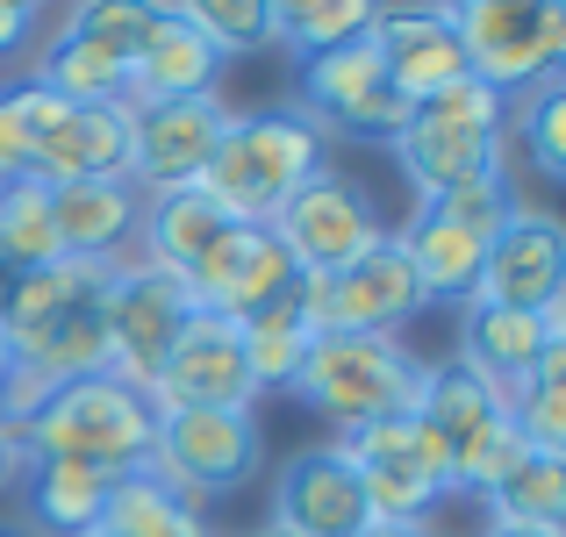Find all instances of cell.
Wrapping results in <instances>:
<instances>
[{"label": "cell", "instance_id": "6", "mask_svg": "<svg viewBox=\"0 0 566 537\" xmlns=\"http://www.w3.org/2000/svg\"><path fill=\"white\" fill-rule=\"evenodd\" d=\"M144 466L172 495H187L193 509L230 502L265 466V423H259V409H172V415H158V438Z\"/></svg>", "mask_w": 566, "mask_h": 537}, {"label": "cell", "instance_id": "9", "mask_svg": "<svg viewBox=\"0 0 566 537\" xmlns=\"http://www.w3.org/2000/svg\"><path fill=\"white\" fill-rule=\"evenodd\" d=\"M265 230L287 244V259H294V273H337V265H352V259H366L374 244H387V208L374 201V187L366 179H352V172H337V166H323V172H308L302 187L280 201V215L265 222Z\"/></svg>", "mask_w": 566, "mask_h": 537}, {"label": "cell", "instance_id": "10", "mask_svg": "<svg viewBox=\"0 0 566 537\" xmlns=\"http://www.w3.org/2000/svg\"><path fill=\"white\" fill-rule=\"evenodd\" d=\"M337 444H345V459H352V473H359L380 524L430 530V516L452 502V452L416 415H387V423H366Z\"/></svg>", "mask_w": 566, "mask_h": 537}, {"label": "cell", "instance_id": "25", "mask_svg": "<svg viewBox=\"0 0 566 537\" xmlns=\"http://www.w3.org/2000/svg\"><path fill=\"white\" fill-rule=\"evenodd\" d=\"M553 351V337H545L538 316H524V308H495V302H459V351L473 372H488V380L510 394V387H524L531 372H538V358Z\"/></svg>", "mask_w": 566, "mask_h": 537}, {"label": "cell", "instance_id": "21", "mask_svg": "<svg viewBox=\"0 0 566 537\" xmlns=\"http://www.w3.org/2000/svg\"><path fill=\"white\" fill-rule=\"evenodd\" d=\"M137 215L144 193L129 179H72L51 187V222H57V251L65 259H129L137 251Z\"/></svg>", "mask_w": 566, "mask_h": 537}, {"label": "cell", "instance_id": "33", "mask_svg": "<svg viewBox=\"0 0 566 537\" xmlns=\"http://www.w3.org/2000/svg\"><path fill=\"white\" fill-rule=\"evenodd\" d=\"M510 423L538 459H566V345L545 351L524 387H510Z\"/></svg>", "mask_w": 566, "mask_h": 537}, {"label": "cell", "instance_id": "36", "mask_svg": "<svg viewBox=\"0 0 566 537\" xmlns=\"http://www.w3.org/2000/svg\"><path fill=\"white\" fill-rule=\"evenodd\" d=\"M43 43V8L36 0H0V65L29 57Z\"/></svg>", "mask_w": 566, "mask_h": 537}, {"label": "cell", "instance_id": "41", "mask_svg": "<svg viewBox=\"0 0 566 537\" xmlns=\"http://www.w3.org/2000/svg\"><path fill=\"white\" fill-rule=\"evenodd\" d=\"M8 287H14V273H8V265H0V308H8Z\"/></svg>", "mask_w": 566, "mask_h": 537}, {"label": "cell", "instance_id": "19", "mask_svg": "<svg viewBox=\"0 0 566 537\" xmlns=\"http://www.w3.org/2000/svg\"><path fill=\"white\" fill-rule=\"evenodd\" d=\"M366 43L380 51L387 86H395L401 101H430V94H444L452 80H467L452 8H374Z\"/></svg>", "mask_w": 566, "mask_h": 537}, {"label": "cell", "instance_id": "1", "mask_svg": "<svg viewBox=\"0 0 566 537\" xmlns=\"http://www.w3.org/2000/svg\"><path fill=\"white\" fill-rule=\"evenodd\" d=\"M108 259H51L8 287L0 330L29 380L65 387L108 372Z\"/></svg>", "mask_w": 566, "mask_h": 537}, {"label": "cell", "instance_id": "23", "mask_svg": "<svg viewBox=\"0 0 566 537\" xmlns=\"http://www.w3.org/2000/svg\"><path fill=\"white\" fill-rule=\"evenodd\" d=\"M108 466H86V459H29L14 495H22V530L36 537H80L101 530V509H108Z\"/></svg>", "mask_w": 566, "mask_h": 537}, {"label": "cell", "instance_id": "31", "mask_svg": "<svg viewBox=\"0 0 566 537\" xmlns=\"http://www.w3.org/2000/svg\"><path fill=\"white\" fill-rule=\"evenodd\" d=\"M51 259H65L57 251V222H51V187L43 179H8L0 187V265L22 280Z\"/></svg>", "mask_w": 566, "mask_h": 537}, {"label": "cell", "instance_id": "38", "mask_svg": "<svg viewBox=\"0 0 566 537\" xmlns=\"http://www.w3.org/2000/svg\"><path fill=\"white\" fill-rule=\"evenodd\" d=\"M14 372H22V358H14L8 330H0V409H8V387H14Z\"/></svg>", "mask_w": 566, "mask_h": 537}, {"label": "cell", "instance_id": "40", "mask_svg": "<svg viewBox=\"0 0 566 537\" xmlns=\"http://www.w3.org/2000/svg\"><path fill=\"white\" fill-rule=\"evenodd\" d=\"M481 537H545V530H510V524H488Z\"/></svg>", "mask_w": 566, "mask_h": 537}, {"label": "cell", "instance_id": "15", "mask_svg": "<svg viewBox=\"0 0 566 537\" xmlns=\"http://www.w3.org/2000/svg\"><path fill=\"white\" fill-rule=\"evenodd\" d=\"M151 409L172 415V409H259V380L244 366V337H237L230 316H208L193 308L180 345L166 351L151 380Z\"/></svg>", "mask_w": 566, "mask_h": 537}, {"label": "cell", "instance_id": "12", "mask_svg": "<svg viewBox=\"0 0 566 537\" xmlns=\"http://www.w3.org/2000/svg\"><path fill=\"white\" fill-rule=\"evenodd\" d=\"M294 108L323 129V144H380L387 151L401 115H409V101L387 86V65H380L374 43L352 36L323 57H302V72H294Z\"/></svg>", "mask_w": 566, "mask_h": 537}, {"label": "cell", "instance_id": "4", "mask_svg": "<svg viewBox=\"0 0 566 537\" xmlns=\"http://www.w3.org/2000/svg\"><path fill=\"white\" fill-rule=\"evenodd\" d=\"M387 151H395L416 201H430V193L459 187L473 172L510 166V101L481 80H452L444 94L409 101V115H401Z\"/></svg>", "mask_w": 566, "mask_h": 537}, {"label": "cell", "instance_id": "3", "mask_svg": "<svg viewBox=\"0 0 566 537\" xmlns=\"http://www.w3.org/2000/svg\"><path fill=\"white\" fill-rule=\"evenodd\" d=\"M14 438H22V459H86V466L129 473L151 459L158 409L144 387L115 380V372H86V380L51 387L14 423Z\"/></svg>", "mask_w": 566, "mask_h": 537}, {"label": "cell", "instance_id": "34", "mask_svg": "<svg viewBox=\"0 0 566 537\" xmlns=\"http://www.w3.org/2000/svg\"><path fill=\"white\" fill-rule=\"evenodd\" d=\"M187 22L201 29V43L230 65V57L273 51V0H187Z\"/></svg>", "mask_w": 566, "mask_h": 537}, {"label": "cell", "instance_id": "39", "mask_svg": "<svg viewBox=\"0 0 566 537\" xmlns=\"http://www.w3.org/2000/svg\"><path fill=\"white\" fill-rule=\"evenodd\" d=\"M359 537H438V530H416V524H374V530H359Z\"/></svg>", "mask_w": 566, "mask_h": 537}, {"label": "cell", "instance_id": "7", "mask_svg": "<svg viewBox=\"0 0 566 537\" xmlns=\"http://www.w3.org/2000/svg\"><path fill=\"white\" fill-rule=\"evenodd\" d=\"M144 0H86L72 8L51 36L36 43V65L29 80L43 94L72 101V108H108V101H129V51L144 36Z\"/></svg>", "mask_w": 566, "mask_h": 537}, {"label": "cell", "instance_id": "44", "mask_svg": "<svg viewBox=\"0 0 566 537\" xmlns=\"http://www.w3.org/2000/svg\"><path fill=\"white\" fill-rule=\"evenodd\" d=\"M216 537H222V530H216ZM259 537H265V530H259Z\"/></svg>", "mask_w": 566, "mask_h": 537}, {"label": "cell", "instance_id": "11", "mask_svg": "<svg viewBox=\"0 0 566 537\" xmlns=\"http://www.w3.org/2000/svg\"><path fill=\"white\" fill-rule=\"evenodd\" d=\"M294 302H302V316L337 337H401L416 316L430 308L423 280H416L409 251L387 236V244H374L366 259L337 265V273H308L302 287H294Z\"/></svg>", "mask_w": 566, "mask_h": 537}, {"label": "cell", "instance_id": "27", "mask_svg": "<svg viewBox=\"0 0 566 537\" xmlns=\"http://www.w3.org/2000/svg\"><path fill=\"white\" fill-rule=\"evenodd\" d=\"M101 530H108V537H216L208 509H193L187 495H172L151 466L115 473L108 509H101Z\"/></svg>", "mask_w": 566, "mask_h": 537}, {"label": "cell", "instance_id": "28", "mask_svg": "<svg viewBox=\"0 0 566 537\" xmlns=\"http://www.w3.org/2000/svg\"><path fill=\"white\" fill-rule=\"evenodd\" d=\"M237 337H244V366H251V380H259V394H294V372H302L308 345H316V323L302 316V302L287 294V302L244 316Z\"/></svg>", "mask_w": 566, "mask_h": 537}, {"label": "cell", "instance_id": "22", "mask_svg": "<svg viewBox=\"0 0 566 537\" xmlns=\"http://www.w3.org/2000/svg\"><path fill=\"white\" fill-rule=\"evenodd\" d=\"M36 179L72 187V179H129V101L108 108H65L36 137Z\"/></svg>", "mask_w": 566, "mask_h": 537}, {"label": "cell", "instance_id": "17", "mask_svg": "<svg viewBox=\"0 0 566 537\" xmlns=\"http://www.w3.org/2000/svg\"><path fill=\"white\" fill-rule=\"evenodd\" d=\"M237 108H222V94L201 101H151L129 108V187L137 193H166V187H193L208 166V151L222 144Z\"/></svg>", "mask_w": 566, "mask_h": 537}, {"label": "cell", "instance_id": "16", "mask_svg": "<svg viewBox=\"0 0 566 537\" xmlns=\"http://www.w3.org/2000/svg\"><path fill=\"white\" fill-rule=\"evenodd\" d=\"M187 287H193V308L244 323V316H259V308L287 302V294L302 287V273H294L287 244H280L265 222H230V230L208 244V259L187 273Z\"/></svg>", "mask_w": 566, "mask_h": 537}, {"label": "cell", "instance_id": "32", "mask_svg": "<svg viewBox=\"0 0 566 537\" xmlns=\"http://www.w3.org/2000/svg\"><path fill=\"white\" fill-rule=\"evenodd\" d=\"M510 144L531 158L538 179H566V72L524 86L510 101Z\"/></svg>", "mask_w": 566, "mask_h": 537}, {"label": "cell", "instance_id": "14", "mask_svg": "<svg viewBox=\"0 0 566 537\" xmlns=\"http://www.w3.org/2000/svg\"><path fill=\"white\" fill-rule=\"evenodd\" d=\"M374 502H366L359 473H352L345 444H302V452L280 459L273 481V516H265V537H359L374 530Z\"/></svg>", "mask_w": 566, "mask_h": 537}, {"label": "cell", "instance_id": "42", "mask_svg": "<svg viewBox=\"0 0 566 537\" xmlns=\"http://www.w3.org/2000/svg\"><path fill=\"white\" fill-rule=\"evenodd\" d=\"M0 537H36V530H22V524H0Z\"/></svg>", "mask_w": 566, "mask_h": 537}, {"label": "cell", "instance_id": "2", "mask_svg": "<svg viewBox=\"0 0 566 537\" xmlns=\"http://www.w3.org/2000/svg\"><path fill=\"white\" fill-rule=\"evenodd\" d=\"M323 166H331L323 129L308 123L294 101H273V108L230 115V129H222V144L208 151V166H201L193 187H201L230 222H273L280 201Z\"/></svg>", "mask_w": 566, "mask_h": 537}, {"label": "cell", "instance_id": "35", "mask_svg": "<svg viewBox=\"0 0 566 537\" xmlns=\"http://www.w3.org/2000/svg\"><path fill=\"white\" fill-rule=\"evenodd\" d=\"M8 179H36V137H29V123L14 115L8 86H0V187Z\"/></svg>", "mask_w": 566, "mask_h": 537}, {"label": "cell", "instance_id": "18", "mask_svg": "<svg viewBox=\"0 0 566 537\" xmlns=\"http://www.w3.org/2000/svg\"><path fill=\"white\" fill-rule=\"evenodd\" d=\"M566 294V222L553 208L524 201L510 215V230L488 244L481 280H473V302H495V308H524L538 316L545 302Z\"/></svg>", "mask_w": 566, "mask_h": 537}, {"label": "cell", "instance_id": "43", "mask_svg": "<svg viewBox=\"0 0 566 537\" xmlns=\"http://www.w3.org/2000/svg\"><path fill=\"white\" fill-rule=\"evenodd\" d=\"M80 537H108V530H80Z\"/></svg>", "mask_w": 566, "mask_h": 537}, {"label": "cell", "instance_id": "29", "mask_svg": "<svg viewBox=\"0 0 566 537\" xmlns=\"http://www.w3.org/2000/svg\"><path fill=\"white\" fill-rule=\"evenodd\" d=\"M481 509H488V524L559 537V530H566V459H538V452H531L524 466H516L510 481H502L495 495L481 502Z\"/></svg>", "mask_w": 566, "mask_h": 537}, {"label": "cell", "instance_id": "8", "mask_svg": "<svg viewBox=\"0 0 566 537\" xmlns=\"http://www.w3.org/2000/svg\"><path fill=\"white\" fill-rule=\"evenodd\" d=\"M467 80L516 101L524 86L566 72V8L559 0H467L452 8Z\"/></svg>", "mask_w": 566, "mask_h": 537}, {"label": "cell", "instance_id": "26", "mask_svg": "<svg viewBox=\"0 0 566 537\" xmlns=\"http://www.w3.org/2000/svg\"><path fill=\"white\" fill-rule=\"evenodd\" d=\"M230 230L216 201L201 187H166V193H144V215H137V259H158L172 273H193L208 259V244Z\"/></svg>", "mask_w": 566, "mask_h": 537}, {"label": "cell", "instance_id": "13", "mask_svg": "<svg viewBox=\"0 0 566 537\" xmlns=\"http://www.w3.org/2000/svg\"><path fill=\"white\" fill-rule=\"evenodd\" d=\"M187 316H193L187 273H172L158 259H137V251L115 259V273H108V372L151 394L166 351L187 330Z\"/></svg>", "mask_w": 566, "mask_h": 537}, {"label": "cell", "instance_id": "37", "mask_svg": "<svg viewBox=\"0 0 566 537\" xmlns=\"http://www.w3.org/2000/svg\"><path fill=\"white\" fill-rule=\"evenodd\" d=\"M22 466H29V459H22V438H14V423L0 415V495L22 481Z\"/></svg>", "mask_w": 566, "mask_h": 537}, {"label": "cell", "instance_id": "20", "mask_svg": "<svg viewBox=\"0 0 566 537\" xmlns=\"http://www.w3.org/2000/svg\"><path fill=\"white\" fill-rule=\"evenodd\" d=\"M222 86V57L201 43V29L180 8H151L144 14V36L129 51V108H151V101H201Z\"/></svg>", "mask_w": 566, "mask_h": 537}, {"label": "cell", "instance_id": "5", "mask_svg": "<svg viewBox=\"0 0 566 537\" xmlns=\"http://www.w3.org/2000/svg\"><path fill=\"white\" fill-rule=\"evenodd\" d=\"M416 380H423V358H416L401 337H337L323 330L308 345L302 372H294V401L316 409L337 438L366 423H387V415L416 409Z\"/></svg>", "mask_w": 566, "mask_h": 537}, {"label": "cell", "instance_id": "30", "mask_svg": "<svg viewBox=\"0 0 566 537\" xmlns=\"http://www.w3.org/2000/svg\"><path fill=\"white\" fill-rule=\"evenodd\" d=\"M366 29H374V0H280L273 8V51H287L302 65V57H323L337 43L366 36Z\"/></svg>", "mask_w": 566, "mask_h": 537}, {"label": "cell", "instance_id": "24", "mask_svg": "<svg viewBox=\"0 0 566 537\" xmlns=\"http://www.w3.org/2000/svg\"><path fill=\"white\" fill-rule=\"evenodd\" d=\"M409 415L444 444V452H459V444H473L488 423L510 415V394H502L488 372H473L467 358L444 351V358H423V380H416V409Z\"/></svg>", "mask_w": 566, "mask_h": 537}]
</instances>
